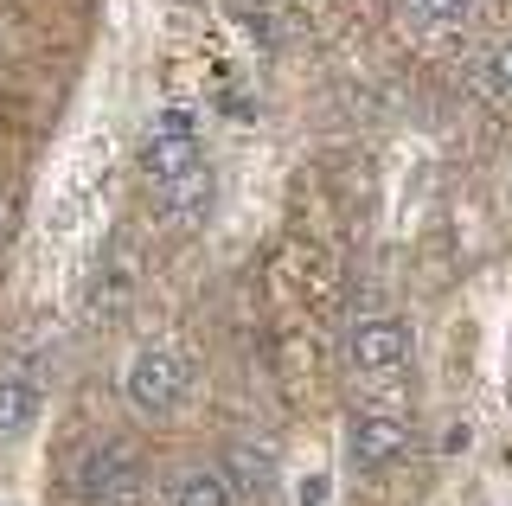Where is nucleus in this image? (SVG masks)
I'll return each mask as SVG.
<instances>
[{"label":"nucleus","instance_id":"nucleus-10","mask_svg":"<svg viewBox=\"0 0 512 506\" xmlns=\"http://www.w3.org/2000/svg\"><path fill=\"white\" fill-rule=\"evenodd\" d=\"M128 276H135V257H128V237L109 244V282H96V314H116L128 295Z\"/></svg>","mask_w":512,"mask_h":506},{"label":"nucleus","instance_id":"nucleus-12","mask_svg":"<svg viewBox=\"0 0 512 506\" xmlns=\"http://www.w3.org/2000/svg\"><path fill=\"white\" fill-rule=\"evenodd\" d=\"M416 20H461V13L474 7V0H404Z\"/></svg>","mask_w":512,"mask_h":506},{"label":"nucleus","instance_id":"nucleus-1","mask_svg":"<svg viewBox=\"0 0 512 506\" xmlns=\"http://www.w3.org/2000/svg\"><path fill=\"white\" fill-rule=\"evenodd\" d=\"M122 398L141 410V417H173L186 398V359L167 353V346H141L122 372Z\"/></svg>","mask_w":512,"mask_h":506},{"label":"nucleus","instance_id":"nucleus-4","mask_svg":"<svg viewBox=\"0 0 512 506\" xmlns=\"http://www.w3.org/2000/svg\"><path fill=\"white\" fill-rule=\"evenodd\" d=\"M346 359L359 366L365 378H397L416 359V340H410V327L404 321H359L352 327V340H346Z\"/></svg>","mask_w":512,"mask_h":506},{"label":"nucleus","instance_id":"nucleus-11","mask_svg":"<svg viewBox=\"0 0 512 506\" xmlns=\"http://www.w3.org/2000/svg\"><path fill=\"white\" fill-rule=\"evenodd\" d=\"M487 90H493L500 103H512V39H500V45L487 52Z\"/></svg>","mask_w":512,"mask_h":506},{"label":"nucleus","instance_id":"nucleus-5","mask_svg":"<svg viewBox=\"0 0 512 506\" xmlns=\"http://www.w3.org/2000/svg\"><path fill=\"white\" fill-rule=\"evenodd\" d=\"M404 449H410V423L404 417H391V410H359V417H352L346 455L359 468H391Z\"/></svg>","mask_w":512,"mask_h":506},{"label":"nucleus","instance_id":"nucleus-7","mask_svg":"<svg viewBox=\"0 0 512 506\" xmlns=\"http://www.w3.org/2000/svg\"><path fill=\"white\" fill-rule=\"evenodd\" d=\"M160 193H167V212L180 218V225H199V218L212 212L218 180H212V167H192V173H180L173 186H160Z\"/></svg>","mask_w":512,"mask_h":506},{"label":"nucleus","instance_id":"nucleus-9","mask_svg":"<svg viewBox=\"0 0 512 506\" xmlns=\"http://www.w3.org/2000/svg\"><path fill=\"white\" fill-rule=\"evenodd\" d=\"M231 500H237L231 481L212 474V468H192V474H180V487H173V506H231Z\"/></svg>","mask_w":512,"mask_h":506},{"label":"nucleus","instance_id":"nucleus-2","mask_svg":"<svg viewBox=\"0 0 512 506\" xmlns=\"http://www.w3.org/2000/svg\"><path fill=\"white\" fill-rule=\"evenodd\" d=\"M192 167H205V148H199V135H192V122L180 109H167L148 129V141H141V173H148L154 186H173Z\"/></svg>","mask_w":512,"mask_h":506},{"label":"nucleus","instance_id":"nucleus-14","mask_svg":"<svg viewBox=\"0 0 512 506\" xmlns=\"http://www.w3.org/2000/svg\"><path fill=\"white\" fill-rule=\"evenodd\" d=\"M320 500H327V481H308V487H301V506H320Z\"/></svg>","mask_w":512,"mask_h":506},{"label":"nucleus","instance_id":"nucleus-6","mask_svg":"<svg viewBox=\"0 0 512 506\" xmlns=\"http://www.w3.org/2000/svg\"><path fill=\"white\" fill-rule=\"evenodd\" d=\"M224 481H231V494L263 500L269 487H276V455H269L263 442H237V449H231V468H224Z\"/></svg>","mask_w":512,"mask_h":506},{"label":"nucleus","instance_id":"nucleus-8","mask_svg":"<svg viewBox=\"0 0 512 506\" xmlns=\"http://www.w3.org/2000/svg\"><path fill=\"white\" fill-rule=\"evenodd\" d=\"M39 417V391L26 378H0V436H20Z\"/></svg>","mask_w":512,"mask_h":506},{"label":"nucleus","instance_id":"nucleus-13","mask_svg":"<svg viewBox=\"0 0 512 506\" xmlns=\"http://www.w3.org/2000/svg\"><path fill=\"white\" fill-rule=\"evenodd\" d=\"M442 449H448V455H461V449H468V423H455V430L442 436Z\"/></svg>","mask_w":512,"mask_h":506},{"label":"nucleus","instance_id":"nucleus-3","mask_svg":"<svg viewBox=\"0 0 512 506\" xmlns=\"http://www.w3.org/2000/svg\"><path fill=\"white\" fill-rule=\"evenodd\" d=\"M71 487H77V500H90V506H135L141 474L122 449H84L77 468H71Z\"/></svg>","mask_w":512,"mask_h":506}]
</instances>
